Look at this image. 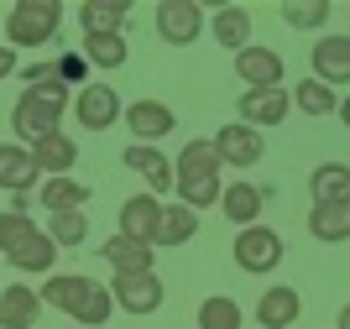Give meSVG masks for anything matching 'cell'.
<instances>
[{
	"instance_id": "25",
	"label": "cell",
	"mask_w": 350,
	"mask_h": 329,
	"mask_svg": "<svg viewBox=\"0 0 350 329\" xmlns=\"http://www.w3.org/2000/svg\"><path fill=\"white\" fill-rule=\"evenodd\" d=\"M308 235L319 246L350 241V204H308Z\"/></svg>"
},
{
	"instance_id": "15",
	"label": "cell",
	"mask_w": 350,
	"mask_h": 329,
	"mask_svg": "<svg viewBox=\"0 0 350 329\" xmlns=\"http://www.w3.org/2000/svg\"><path fill=\"white\" fill-rule=\"evenodd\" d=\"M84 37H126L131 27V0H84L79 5Z\"/></svg>"
},
{
	"instance_id": "5",
	"label": "cell",
	"mask_w": 350,
	"mask_h": 329,
	"mask_svg": "<svg viewBox=\"0 0 350 329\" xmlns=\"http://www.w3.org/2000/svg\"><path fill=\"white\" fill-rule=\"evenodd\" d=\"M230 256L241 272L251 277H272L282 267V235L272 225H246V230H235V246H230Z\"/></svg>"
},
{
	"instance_id": "33",
	"label": "cell",
	"mask_w": 350,
	"mask_h": 329,
	"mask_svg": "<svg viewBox=\"0 0 350 329\" xmlns=\"http://www.w3.org/2000/svg\"><path fill=\"white\" fill-rule=\"evenodd\" d=\"M278 16L288 21L293 31H319L324 21L335 16V5H329V0H288V5H282Z\"/></svg>"
},
{
	"instance_id": "38",
	"label": "cell",
	"mask_w": 350,
	"mask_h": 329,
	"mask_svg": "<svg viewBox=\"0 0 350 329\" xmlns=\"http://www.w3.org/2000/svg\"><path fill=\"white\" fill-rule=\"evenodd\" d=\"M335 329H350V303L340 308V319H335Z\"/></svg>"
},
{
	"instance_id": "8",
	"label": "cell",
	"mask_w": 350,
	"mask_h": 329,
	"mask_svg": "<svg viewBox=\"0 0 350 329\" xmlns=\"http://www.w3.org/2000/svg\"><path fill=\"white\" fill-rule=\"evenodd\" d=\"M293 110V94L288 89H241V100H235V120L251 131L262 126H282Z\"/></svg>"
},
{
	"instance_id": "31",
	"label": "cell",
	"mask_w": 350,
	"mask_h": 329,
	"mask_svg": "<svg viewBox=\"0 0 350 329\" xmlns=\"http://www.w3.org/2000/svg\"><path fill=\"white\" fill-rule=\"evenodd\" d=\"M16 267V272H42V277H53V261H58V246H53V235H37V241H27L21 246V251H11V256H5Z\"/></svg>"
},
{
	"instance_id": "3",
	"label": "cell",
	"mask_w": 350,
	"mask_h": 329,
	"mask_svg": "<svg viewBox=\"0 0 350 329\" xmlns=\"http://www.w3.org/2000/svg\"><path fill=\"white\" fill-rule=\"evenodd\" d=\"M68 110V84L63 79H47L37 89H21V100L11 105V131L21 146H37L47 136H58V120Z\"/></svg>"
},
{
	"instance_id": "22",
	"label": "cell",
	"mask_w": 350,
	"mask_h": 329,
	"mask_svg": "<svg viewBox=\"0 0 350 329\" xmlns=\"http://www.w3.org/2000/svg\"><path fill=\"white\" fill-rule=\"evenodd\" d=\"M100 256L110 261V272H152V261H157V246H142V241H126V235H110L100 246Z\"/></svg>"
},
{
	"instance_id": "28",
	"label": "cell",
	"mask_w": 350,
	"mask_h": 329,
	"mask_svg": "<svg viewBox=\"0 0 350 329\" xmlns=\"http://www.w3.org/2000/svg\"><path fill=\"white\" fill-rule=\"evenodd\" d=\"M84 63L89 68H100V73H116V68H126V57H131V42L126 37H84Z\"/></svg>"
},
{
	"instance_id": "13",
	"label": "cell",
	"mask_w": 350,
	"mask_h": 329,
	"mask_svg": "<svg viewBox=\"0 0 350 329\" xmlns=\"http://www.w3.org/2000/svg\"><path fill=\"white\" fill-rule=\"evenodd\" d=\"M308 63H314V79H319V84H329V89L350 84V37H340V31L319 37L314 53H308Z\"/></svg>"
},
{
	"instance_id": "18",
	"label": "cell",
	"mask_w": 350,
	"mask_h": 329,
	"mask_svg": "<svg viewBox=\"0 0 350 329\" xmlns=\"http://www.w3.org/2000/svg\"><path fill=\"white\" fill-rule=\"evenodd\" d=\"M256 324L262 329H293L298 314H304V298H298V287H262V298H256Z\"/></svg>"
},
{
	"instance_id": "19",
	"label": "cell",
	"mask_w": 350,
	"mask_h": 329,
	"mask_svg": "<svg viewBox=\"0 0 350 329\" xmlns=\"http://www.w3.org/2000/svg\"><path fill=\"white\" fill-rule=\"evenodd\" d=\"M37 319H42L37 287H27V282H5L0 287V329H31Z\"/></svg>"
},
{
	"instance_id": "16",
	"label": "cell",
	"mask_w": 350,
	"mask_h": 329,
	"mask_svg": "<svg viewBox=\"0 0 350 329\" xmlns=\"http://www.w3.org/2000/svg\"><path fill=\"white\" fill-rule=\"evenodd\" d=\"M120 162L146 183V194H173V162H167V152H157V146H126Z\"/></svg>"
},
{
	"instance_id": "24",
	"label": "cell",
	"mask_w": 350,
	"mask_h": 329,
	"mask_svg": "<svg viewBox=\"0 0 350 329\" xmlns=\"http://www.w3.org/2000/svg\"><path fill=\"white\" fill-rule=\"evenodd\" d=\"M209 37H215L225 53L251 47V11H246V5H219L215 21H209Z\"/></svg>"
},
{
	"instance_id": "2",
	"label": "cell",
	"mask_w": 350,
	"mask_h": 329,
	"mask_svg": "<svg viewBox=\"0 0 350 329\" xmlns=\"http://www.w3.org/2000/svg\"><path fill=\"white\" fill-rule=\"evenodd\" d=\"M219 168H225V162L215 157V146H209L204 136H199V142H189V146L173 157V194H178V204H189L193 215H199V209H209V204H219V194H225Z\"/></svg>"
},
{
	"instance_id": "11",
	"label": "cell",
	"mask_w": 350,
	"mask_h": 329,
	"mask_svg": "<svg viewBox=\"0 0 350 329\" xmlns=\"http://www.w3.org/2000/svg\"><path fill=\"white\" fill-rule=\"evenodd\" d=\"M73 115H79V126H84V131H110L120 120L116 84H84L79 94H73Z\"/></svg>"
},
{
	"instance_id": "32",
	"label": "cell",
	"mask_w": 350,
	"mask_h": 329,
	"mask_svg": "<svg viewBox=\"0 0 350 329\" xmlns=\"http://www.w3.org/2000/svg\"><path fill=\"white\" fill-rule=\"evenodd\" d=\"M47 235L58 251H73V246L89 241V209H68V215H47Z\"/></svg>"
},
{
	"instance_id": "4",
	"label": "cell",
	"mask_w": 350,
	"mask_h": 329,
	"mask_svg": "<svg viewBox=\"0 0 350 329\" xmlns=\"http://www.w3.org/2000/svg\"><path fill=\"white\" fill-rule=\"evenodd\" d=\"M63 27V0H16L5 16V47H42Z\"/></svg>"
},
{
	"instance_id": "10",
	"label": "cell",
	"mask_w": 350,
	"mask_h": 329,
	"mask_svg": "<svg viewBox=\"0 0 350 329\" xmlns=\"http://www.w3.org/2000/svg\"><path fill=\"white\" fill-rule=\"evenodd\" d=\"M120 120H126V131L136 136V146H157L162 136L178 126L173 105H162V100H131L120 110Z\"/></svg>"
},
{
	"instance_id": "35",
	"label": "cell",
	"mask_w": 350,
	"mask_h": 329,
	"mask_svg": "<svg viewBox=\"0 0 350 329\" xmlns=\"http://www.w3.org/2000/svg\"><path fill=\"white\" fill-rule=\"evenodd\" d=\"M58 79H63V84H79V89H84V79H89V63H84V53H63L58 57Z\"/></svg>"
},
{
	"instance_id": "9",
	"label": "cell",
	"mask_w": 350,
	"mask_h": 329,
	"mask_svg": "<svg viewBox=\"0 0 350 329\" xmlns=\"http://www.w3.org/2000/svg\"><path fill=\"white\" fill-rule=\"evenodd\" d=\"M215 157L225 162V168H256V162L267 157V142H262V131H251L241 126V120H230V126H219L215 131Z\"/></svg>"
},
{
	"instance_id": "39",
	"label": "cell",
	"mask_w": 350,
	"mask_h": 329,
	"mask_svg": "<svg viewBox=\"0 0 350 329\" xmlns=\"http://www.w3.org/2000/svg\"><path fill=\"white\" fill-rule=\"evenodd\" d=\"M68 329H84V324H68Z\"/></svg>"
},
{
	"instance_id": "17",
	"label": "cell",
	"mask_w": 350,
	"mask_h": 329,
	"mask_svg": "<svg viewBox=\"0 0 350 329\" xmlns=\"http://www.w3.org/2000/svg\"><path fill=\"white\" fill-rule=\"evenodd\" d=\"M37 178H42V172H37V162H31L27 146L21 142H0V188H5L11 199H27Z\"/></svg>"
},
{
	"instance_id": "7",
	"label": "cell",
	"mask_w": 350,
	"mask_h": 329,
	"mask_svg": "<svg viewBox=\"0 0 350 329\" xmlns=\"http://www.w3.org/2000/svg\"><path fill=\"white\" fill-rule=\"evenodd\" d=\"M152 21H157V37L167 47H189L204 37V5L199 0H162L152 11Z\"/></svg>"
},
{
	"instance_id": "36",
	"label": "cell",
	"mask_w": 350,
	"mask_h": 329,
	"mask_svg": "<svg viewBox=\"0 0 350 329\" xmlns=\"http://www.w3.org/2000/svg\"><path fill=\"white\" fill-rule=\"evenodd\" d=\"M11 73H16V47L0 42V79H11Z\"/></svg>"
},
{
	"instance_id": "30",
	"label": "cell",
	"mask_w": 350,
	"mask_h": 329,
	"mask_svg": "<svg viewBox=\"0 0 350 329\" xmlns=\"http://www.w3.org/2000/svg\"><path fill=\"white\" fill-rule=\"evenodd\" d=\"M37 235H42V225L31 220V209H5V215H0V256L21 251V246L37 241Z\"/></svg>"
},
{
	"instance_id": "29",
	"label": "cell",
	"mask_w": 350,
	"mask_h": 329,
	"mask_svg": "<svg viewBox=\"0 0 350 329\" xmlns=\"http://www.w3.org/2000/svg\"><path fill=\"white\" fill-rule=\"evenodd\" d=\"M89 204V188L79 178H47L42 183V209L47 215H68V209H84Z\"/></svg>"
},
{
	"instance_id": "34",
	"label": "cell",
	"mask_w": 350,
	"mask_h": 329,
	"mask_svg": "<svg viewBox=\"0 0 350 329\" xmlns=\"http://www.w3.org/2000/svg\"><path fill=\"white\" fill-rule=\"evenodd\" d=\"M246 324V314H241V303L225 298V293H209L204 303H199V329H241Z\"/></svg>"
},
{
	"instance_id": "23",
	"label": "cell",
	"mask_w": 350,
	"mask_h": 329,
	"mask_svg": "<svg viewBox=\"0 0 350 329\" xmlns=\"http://www.w3.org/2000/svg\"><path fill=\"white\" fill-rule=\"evenodd\" d=\"M31 162H37V172H47V178H73V162H79V146H73V136H47V142L27 146Z\"/></svg>"
},
{
	"instance_id": "1",
	"label": "cell",
	"mask_w": 350,
	"mask_h": 329,
	"mask_svg": "<svg viewBox=\"0 0 350 329\" xmlns=\"http://www.w3.org/2000/svg\"><path fill=\"white\" fill-rule=\"evenodd\" d=\"M37 298H42L47 308H63L73 324H84V329H100L105 319L116 314L110 287L94 282V277H84V272H53L42 287H37Z\"/></svg>"
},
{
	"instance_id": "21",
	"label": "cell",
	"mask_w": 350,
	"mask_h": 329,
	"mask_svg": "<svg viewBox=\"0 0 350 329\" xmlns=\"http://www.w3.org/2000/svg\"><path fill=\"white\" fill-rule=\"evenodd\" d=\"M308 199L314 204H350V162H319L308 172Z\"/></svg>"
},
{
	"instance_id": "20",
	"label": "cell",
	"mask_w": 350,
	"mask_h": 329,
	"mask_svg": "<svg viewBox=\"0 0 350 329\" xmlns=\"http://www.w3.org/2000/svg\"><path fill=\"white\" fill-rule=\"evenodd\" d=\"M262 188L256 183H225V194H219V209H225V220H230L235 230L246 225H262Z\"/></svg>"
},
{
	"instance_id": "37",
	"label": "cell",
	"mask_w": 350,
	"mask_h": 329,
	"mask_svg": "<svg viewBox=\"0 0 350 329\" xmlns=\"http://www.w3.org/2000/svg\"><path fill=\"white\" fill-rule=\"evenodd\" d=\"M335 115H340V126L350 131V94H345V100H340V110H335Z\"/></svg>"
},
{
	"instance_id": "14",
	"label": "cell",
	"mask_w": 350,
	"mask_h": 329,
	"mask_svg": "<svg viewBox=\"0 0 350 329\" xmlns=\"http://www.w3.org/2000/svg\"><path fill=\"white\" fill-rule=\"evenodd\" d=\"M157 225H162V204L157 194H131L120 204V235L142 246H157Z\"/></svg>"
},
{
	"instance_id": "6",
	"label": "cell",
	"mask_w": 350,
	"mask_h": 329,
	"mask_svg": "<svg viewBox=\"0 0 350 329\" xmlns=\"http://www.w3.org/2000/svg\"><path fill=\"white\" fill-rule=\"evenodd\" d=\"M105 287H110L116 308H120V314H131V319L157 314V308H162V298H167V287L157 282V272H116Z\"/></svg>"
},
{
	"instance_id": "12",
	"label": "cell",
	"mask_w": 350,
	"mask_h": 329,
	"mask_svg": "<svg viewBox=\"0 0 350 329\" xmlns=\"http://www.w3.org/2000/svg\"><path fill=\"white\" fill-rule=\"evenodd\" d=\"M235 79H246V89H282L288 68H282V57L272 47H241L235 53Z\"/></svg>"
},
{
	"instance_id": "27",
	"label": "cell",
	"mask_w": 350,
	"mask_h": 329,
	"mask_svg": "<svg viewBox=\"0 0 350 329\" xmlns=\"http://www.w3.org/2000/svg\"><path fill=\"white\" fill-rule=\"evenodd\" d=\"M293 110L308 115V120H324V115L340 110V100H335V89L319 84V79H298V84H293Z\"/></svg>"
},
{
	"instance_id": "26",
	"label": "cell",
	"mask_w": 350,
	"mask_h": 329,
	"mask_svg": "<svg viewBox=\"0 0 350 329\" xmlns=\"http://www.w3.org/2000/svg\"><path fill=\"white\" fill-rule=\"evenodd\" d=\"M199 235V215L189 204H162V225H157V251H173V246H189Z\"/></svg>"
}]
</instances>
